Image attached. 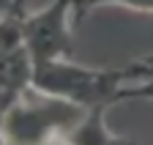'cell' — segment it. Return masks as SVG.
I'll return each instance as SVG.
<instances>
[{
	"instance_id": "obj_5",
	"label": "cell",
	"mask_w": 153,
	"mask_h": 145,
	"mask_svg": "<svg viewBox=\"0 0 153 145\" xmlns=\"http://www.w3.org/2000/svg\"><path fill=\"white\" fill-rule=\"evenodd\" d=\"M128 74H131V80H137V85L123 88L120 90V101L123 99H153V58L131 63Z\"/></svg>"
},
{
	"instance_id": "obj_3",
	"label": "cell",
	"mask_w": 153,
	"mask_h": 145,
	"mask_svg": "<svg viewBox=\"0 0 153 145\" xmlns=\"http://www.w3.org/2000/svg\"><path fill=\"white\" fill-rule=\"evenodd\" d=\"M68 14H71L68 0H52L47 8L25 16L22 44L30 52L33 63L71 55L74 39H71V28H68Z\"/></svg>"
},
{
	"instance_id": "obj_6",
	"label": "cell",
	"mask_w": 153,
	"mask_h": 145,
	"mask_svg": "<svg viewBox=\"0 0 153 145\" xmlns=\"http://www.w3.org/2000/svg\"><path fill=\"white\" fill-rule=\"evenodd\" d=\"M104 3H118L128 8H140V11H153V0H71V14H74V25H79L85 19V14L99 8Z\"/></svg>"
},
{
	"instance_id": "obj_1",
	"label": "cell",
	"mask_w": 153,
	"mask_h": 145,
	"mask_svg": "<svg viewBox=\"0 0 153 145\" xmlns=\"http://www.w3.org/2000/svg\"><path fill=\"white\" fill-rule=\"evenodd\" d=\"M131 80L126 68H85L68 58H52L33 63V90L60 96L74 104L93 110L120 101L123 82Z\"/></svg>"
},
{
	"instance_id": "obj_2",
	"label": "cell",
	"mask_w": 153,
	"mask_h": 145,
	"mask_svg": "<svg viewBox=\"0 0 153 145\" xmlns=\"http://www.w3.org/2000/svg\"><path fill=\"white\" fill-rule=\"evenodd\" d=\"M44 99H19L3 115V140L8 142H44L55 137H68V132L85 118V107L60 96L41 93Z\"/></svg>"
},
{
	"instance_id": "obj_8",
	"label": "cell",
	"mask_w": 153,
	"mask_h": 145,
	"mask_svg": "<svg viewBox=\"0 0 153 145\" xmlns=\"http://www.w3.org/2000/svg\"><path fill=\"white\" fill-rule=\"evenodd\" d=\"M68 3H71V0H68Z\"/></svg>"
},
{
	"instance_id": "obj_7",
	"label": "cell",
	"mask_w": 153,
	"mask_h": 145,
	"mask_svg": "<svg viewBox=\"0 0 153 145\" xmlns=\"http://www.w3.org/2000/svg\"><path fill=\"white\" fill-rule=\"evenodd\" d=\"M0 140H3V126H0Z\"/></svg>"
},
{
	"instance_id": "obj_4",
	"label": "cell",
	"mask_w": 153,
	"mask_h": 145,
	"mask_svg": "<svg viewBox=\"0 0 153 145\" xmlns=\"http://www.w3.org/2000/svg\"><path fill=\"white\" fill-rule=\"evenodd\" d=\"M104 112H107V107H93V110H88L85 118L68 132L66 140H71V142H118V137H115L107 129V123H104Z\"/></svg>"
}]
</instances>
